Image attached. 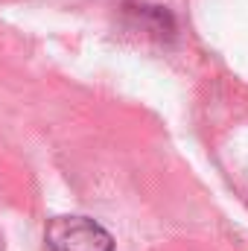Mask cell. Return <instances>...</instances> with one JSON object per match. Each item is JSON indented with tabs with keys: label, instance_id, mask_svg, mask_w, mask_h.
Instances as JSON below:
<instances>
[{
	"label": "cell",
	"instance_id": "cell-1",
	"mask_svg": "<svg viewBox=\"0 0 248 251\" xmlns=\"http://www.w3.org/2000/svg\"><path fill=\"white\" fill-rule=\"evenodd\" d=\"M47 251H114L111 234L88 216H56L44 231Z\"/></svg>",
	"mask_w": 248,
	"mask_h": 251
}]
</instances>
